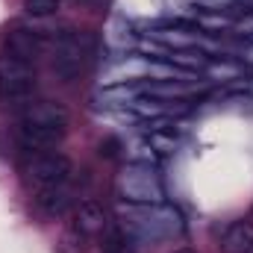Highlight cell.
I'll use <instances>...</instances> for the list:
<instances>
[{"label":"cell","instance_id":"7a4b0ae2","mask_svg":"<svg viewBox=\"0 0 253 253\" xmlns=\"http://www.w3.org/2000/svg\"><path fill=\"white\" fill-rule=\"evenodd\" d=\"M94 53V39L91 33H80V30H62L53 42V53H50V68L59 80H74Z\"/></svg>","mask_w":253,"mask_h":253},{"label":"cell","instance_id":"52a82bcc","mask_svg":"<svg viewBox=\"0 0 253 253\" xmlns=\"http://www.w3.org/2000/svg\"><path fill=\"white\" fill-rule=\"evenodd\" d=\"M3 50L12 53V56H18V59H24V62L36 65V59H39L42 50H44V42H42V36H39L36 30L15 27V30L6 33V39H3Z\"/></svg>","mask_w":253,"mask_h":253},{"label":"cell","instance_id":"277c9868","mask_svg":"<svg viewBox=\"0 0 253 253\" xmlns=\"http://www.w3.org/2000/svg\"><path fill=\"white\" fill-rule=\"evenodd\" d=\"M36 91V65L12 53H0V100L18 103Z\"/></svg>","mask_w":253,"mask_h":253},{"label":"cell","instance_id":"7c38bea8","mask_svg":"<svg viewBox=\"0 0 253 253\" xmlns=\"http://www.w3.org/2000/svg\"><path fill=\"white\" fill-rule=\"evenodd\" d=\"M103 251L106 253H129L126 248V230L124 227H106L103 230Z\"/></svg>","mask_w":253,"mask_h":253},{"label":"cell","instance_id":"6da1fadb","mask_svg":"<svg viewBox=\"0 0 253 253\" xmlns=\"http://www.w3.org/2000/svg\"><path fill=\"white\" fill-rule=\"evenodd\" d=\"M121 227L126 230V236L144 239V242H159V239H174L186 230L183 215L171 206H124L121 209Z\"/></svg>","mask_w":253,"mask_h":253},{"label":"cell","instance_id":"9a60e30c","mask_svg":"<svg viewBox=\"0 0 253 253\" xmlns=\"http://www.w3.org/2000/svg\"><path fill=\"white\" fill-rule=\"evenodd\" d=\"M118 150H121V141H118V138H103V141H100V156L118 159Z\"/></svg>","mask_w":253,"mask_h":253},{"label":"cell","instance_id":"2e32d148","mask_svg":"<svg viewBox=\"0 0 253 253\" xmlns=\"http://www.w3.org/2000/svg\"><path fill=\"white\" fill-rule=\"evenodd\" d=\"M174 253H197V251H191V248H180V251H174Z\"/></svg>","mask_w":253,"mask_h":253},{"label":"cell","instance_id":"5b68a950","mask_svg":"<svg viewBox=\"0 0 253 253\" xmlns=\"http://www.w3.org/2000/svg\"><path fill=\"white\" fill-rule=\"evenodd\" d=\"M71 174H74V162H71L65 153H56V150L33 153V159H30V165H27V177H30L39 189L68 183Z\"/></svg>","mask_w":253,"mask_h":253},{"label":"cell","instance_id":"ba28073f","mask_svg":"<svg viewBox=\"0 0 253 253\" xmlns=\"http://www.w3.org/2000/svg\"><path fill=\"white\" fill-rule=\"evenodd\" d=\"M36 206L42 215L47 218H62L65 212L74 206V191L68 183H59V186H44V189L36 191Z\"/></svg>","mask_w":253,"mask_h":253},{"label":"cell","instance_id":"9c48e42d","mask_svg":"<svg viewBox=\"0 0 253 253\" xmlns=\"http://www.w3.org/2000/svg\"><path fill=\"white\" fill-rule=\"evenodd\" d=\"M21 121L68 126V109H65L62 103H56V100H36V103H27V106H24Z\"/></svg>","mask_w":253,"mask_h":253},{"label":"cell","instance_id":"3957f363","mask_svg":"<svg viewBox=\"0 0 253 253\" xmlns=\"http://www.w3.org/2000/svg\"><path fill=\"white\" fill-rule=\"evenodd\" d=\"M118 191L135 206H150V203H162V183L153 174V168L147 162H129L124 171L118 174Z\"/></svg>","mask_w":253,"mask_h":253},{"label":"cell","instance_id":"30bf717a","mask_svg":"<svg viewBox=\"0 0 253 253\" xmlns=\"http://www.w3.org/2000/svg\"><path fill=\"white\" fill-rule=\"evenodd\" d=\"M224 253H251L253 251V221H236L227 227L221 239Z\"/></svg>","mask_w":253,"mask_h":253},{"label":"cell","instance_id":"8fae6325","mask_svg":"<svg viewBox=\"0 0 253 253\" xmlns=\"http://www.w3.org/2000/svg\"><path fill=\"white\" fill-rule=\"evenodd\" d=\"M77 230L85 233V236L106 230V212L97 200H83L77 206Z\"/></svg>","mask_w":253,"mask_h":253},{"label":"cell","instance_id":"4fadbf2b","mask_svg":"<svg viewBox=\"0 0 253 253\" xmlns=\"http://www.w3.org/2000/svg\"><path fill=\"white\" fill-rule=\"evenodd\" d=\"M59 6H62V0H24V9H27V15H33V18L56 15Z\"/></svg>","mask_w":253,"mask_h":253},{"label":"cell","instance_id":"5bb4252c","mask_svg":"<svg viewBox=\"0 0 253 253\" xmlns=\"http://www.w3.org/2000/svg\"><path fill=\"white\" fill-rule=\"evenodd\" d=\"M150 147L159 150V153H171V150L177 147V135H174V132H159V129H156V132L150 135Z\"/></svg>","mask_w":253,"mask_h":253},{"label":"cell","instance_id":"8992f818","mask_svg":"<svg viewBox=\"0 0 253 253\" xmlns=\"http://www.w3.org/2000/svg\"><path fill=\"white\" fill-rule=\"evenodd\" d=\"M68 126L59 124H36V121H21L18 124V141L24 150L30 153H44L50 147H56L59 141L65 138Z\"/></svg>","mask_w":253,"mask_h":253}]
</instances>
